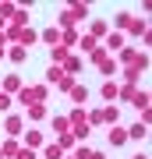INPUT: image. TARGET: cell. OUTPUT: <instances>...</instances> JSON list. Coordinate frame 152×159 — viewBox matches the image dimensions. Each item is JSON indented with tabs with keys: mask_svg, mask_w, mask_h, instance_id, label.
<instances>
[{
	"mask_svg": "<svg viewBox=\"0 0 152 159\" xmlns=\"http://www.w3.org/2000/svg\"><path fill=\"white\" fill-rule=\"evenodd\" d=\"M85 18H89V7H85V4H71V7H64V11H60L57 21H60V29H74L78 21H85Z\"/></svg>",
	"mask_w": 152,
	"mask_h": 159,
	"instance_id": "1",
	"label": "cell"
},
{
	"mask_svg": "<svg viewBox=\"0 0 152 159\" xmlns=\"http://www.w3.org/2000/svg\"><path fill=\"white\" fill-rule=\"evenodd\" d=\"M4 134H7V138L25 134V117H21V113H4Z\"/></svg>",
	"mask_w": 152,
	"mask_h": 159,
	"instance_id": "2",
	"label": "cell"
},
{
	"mask_svg": "<svg viewBox=\"0 0 152 159\" xmlns=\"http://www.w3.org/2000/svg\"><path fill=\"white\" fill-rule=\"evenodd\" d=\"M21 117H25V120H35V124H43V120L50 117V110H46V102H28Z\"/></svg>",
	"mask_w": 152,
	"mask_h": 159,
	"instance_id": "3",
	"label": "cell"
},
{
	"mask_svg": "<svg viewBox=\"0 0 152 159\" xmlns=\"http://www.w3.org/2000/svg\"><path fill=\"white\" fill-rule=\"evenodd\" d=\"M21 138H25V148H35V152L46 145V138H43V131H39V127H35V131H25Z\"/></svg>",
	"mask_w": 152,
	"mask_h": 159,
	"instance_id": "4",
	"label": "cell"
},
{
	"mask_svg": "<svg viewBox=\"0 0 152 159\" xmlns=\"http://www.w3.org/2000/svg\"><path fill=\"white\" fill-rule=\"evenodd\" d=\"M0 92H7V96H18V92H21V78H18V74H7V78L0 81Z\"/></svg>",
	"mask_w": 152,
	"mask_h": 159,
	"instance_id": "5",
	"label": "cell"
},
{
	"mask_svg": "<svg viewBox=\"0 0 152 159\" xmlns=\"http://www.w3.org/2000/svg\"><path fill=\"white\" fill-rule=\"evenodd\" d=\"M106 142H110V145H124V142H127V131H124V124H113V127L106 131Z\"/></svg>",
	"mask_w": 152,
	"mask_h": 159,
	"instance_id": "6",
	"label": "cell"
},
{
	"mask_svg": "<svg viewBox=\"0 0 152 159\" xmlns=\"http://www.w3.org/2000/svg\"><path fill=\"white\" fill-rule=\"evenodd\" d=\"M124 131H127V142H145V138H149V127L141 124V120L131 124V127H124Z\"/></svg>",
	"mask_w": 152,
	"mask_h": 159,
	"instance_id": "7",
	"label": "cell"
},
{
	"mask_svg": "<svg viewBox=\"0 0 152 159\" xmlns=\"http://www.w3.org/2000/svg\"><path fill=\"white\" fill-rule=\"evenodd\" d=\"M103 110V124H120V110H117V102H110V106H99Z\"/></svg>",
	"mask_w": 152,
	"mask_h": 159,
	"instance_id": "8",
	"label": "cell"
},
{
	"mask_svg": "<svg viewBox=\"0 0 152 159\" xmlns=\"http://www.w3.org/2000/svg\"><path fill=\"white\" fill-rule=\"evenodd\" d=\"M89 35H92V39H106V35H110V25L106 21H99V18H92V29H89Z\"/></svg>",
	"mask_w": 152,
	"mask_h": 159,
	"instance_id": "9",
	"label": "cell"
},
{
	"mask_svg": "<svg viewBox=\"0 0 152 159\" xmlns=\"http://www.w3.org/2000/svg\"><path fill=\"white\" fill-rule=\"evenodd\" d=\"M60 46L64 50H74L78 46V29H60Z\"/></svg>",
	"mask_w": 152,
	"mask_h": 159,
	"instance_id": "10",
	"label": "cell"
},
{
	"mask_svg": "<svg viewBox=\"0 0 152 159\" xmlns=\"http://www.w3.org/2000/svg\"><path fill=\"white\" fill-rule=\"evenodd\" d=\"M103 50H106V53H110V50H113V53H120V50H124V35H120V32H110Z\"/></svg>",
	"mask_w": 152,
	"mask_h": 159,
	"instance_id": "11",
	"label": "cell"
},
{
	"mask_svg": "<svg viewBox=\"0 0 152 159\" xmlns=\"http://www.w3.org/2000/svg\"><path fill=\"white\" fill-rule=\"evenodd\" d=\"M131 18H135L131 11H120V14H113V32H120V35H124V29L131 25Z\"/></svg>",
	"mask_w": 152,
	"mask_h": 159,
	"instance_id": "12",
	"label": "cell"
},
{
	"mask_svg": "<svg viewBox=\"0 0 152 159\" xmlns=\"http://www.w3.org/2000/svg\"><path fill=\"white\" fill-rule=\"evenodd\" d=\"M85 124H89L92 131H96V127H103V110H99V106H92V110H85Z\"/></svg>",
	"mask_w": 152,
	"mask_h": 159,
	"instance_id": "13",
	"label": "cell"
},
{
	"mask_svg": "<svg viewBox=\"0 0 152 159\" xmlns=\"http://www.w3.org/2000/svg\"><path fill=\"white\" fill-rule=\"evenodd\" d=\"M28 18H32V14H28L25 7H18V11L11 14V21H7V25H14V29H28Z\"/></svg>",
	"mask_w": 152,
	"mask_h": 159,
	"instance_id": "14",
	"label": "cell"
},
{
	"mask_svg": "<svg viewBox=\"0 0 152 159\" xmlns=\"http://www.w3.org/2000/svg\"><path fill=\"white\" fill-rule=\"evenodd\" d=\"M57 145H60L64 152H74V145H78V142H74L71 131H60V134H57Z\"/></svg>",
	"mask_w": 152,
	"mask_h": 159,
	"instance_id": "15",
	"label": "cell"
},
{
	"mask_svg": "<svg viewBox=\"0 0 152 159\" xmlns=\"http://www.w3.org/2000/svg\"><path fill=\"white\" fill-rule=\"evenodd\" d=\"M0 152H4V159H14L18 152H21V145H18V138H7V142L0 145Z\"/></svg>",
	"mask_w": 152,
	"mask_h": 159,
	"instance_id": "16",
	"label": "cell"
},
{
	"mask_svg": "<svg viewBox=\"0 0 152 159\" xmlns=\"http://www.w3.org/2000/svg\"><path fill=\"white\" fill-rule=\"evenodd\" d=\"M135 92H138V85H117V102H131Z\"/></svg>",
	"mask_w": 152,
	"mask_h": 159,
	"instance_id": "17",
	"label": "cell"
},
{
	"mask_svg": "<svg viewBox=\"0 0 152 159\" xmlns=\"http://www.w3.org/2000/svg\"><path fill=\"white\" fill-rule=\"evenodd\" d=\"M7 57H11V64H21V60L28 57V50H25V46H18V43H14V46H7Z\"/></svg>",
	"mask_w": 152,
	"mask_h": 159,
	"instance_id": "18",
	"label": "cell"
},
{
	"mask_svg": "<svg viewBox=\"0 0 152 159\" xmlns=\"http://www.w3.org/2000/svg\"><path fill=\"white\" fill-rule=\"evenodd\" d=\"M32 43H39V32H35V29H21V39H18V46H25V50H28Z\"/></svg>",
	"mask_w": 152,
	"mask_h": 159,
	"instance_id": "19",
	"label": "cell"
},
{
	"mask_svg": "<svg viewBox=\"0 0 152 159\" xmlns=\"http://www.w3.org/2000/svg\"><path fill=\"white\" fill-rule=\"evenodd\" d=\"M60 71H64V74H78V71H81V60H78V57L71 53V57H67V60L60 64Z\"/></svg>",
	"mask_w": 152,
	"mask_h": 159,
	"instance_id": "20",
	"label": "cell"
},
{
	"mask_svg": "<svg viewBox=\"0 0 152 159\" xmlns=\"http://www.w3.org/2000/svg\"><path fill=\"white\" fill-rule=\"evenodd\" d=\"M64 156H67V152H64L57 142H53V145H43V159H64Z\"/></svg>",
	"mask_w": 152,
	"mask_h": 159,
	"instance_id": "21",
	"label": "cell"
},
{
	"mask_svg": "<svg viewBox=\"0 0 152 159\" xmlns=\"http://www.w3.org/2000/svg\"><path fill=\"white\" fill-rule=\"evenodd\" d=\"M43 78H46V85H57V81L64 78V71L57 67V64H50V67H46V74H43Z\"/></svg>",
	"mask_w": 152,
	"mask_h": 159,
	"instance_id": "22",
	"label": "cell"
},
{
	"mask_svg": "<svg viewBox=\"0 0 152 159\" xmlns=\"http://www.w3.org/2000/svg\"><path fill=\"white\" fill-rule=\"evenodd\" d=\"M124 32H131V35H145V32H149V29H145V18H131V25H127Z\"/></svg>",
	"mask_w": 152,
	"mask_h": 159,
	"instance_id": "23",
	"label": "cell"
},
{
	"mask_svg": "<svg viewBox=\"0 0 152 159\" xmlns=\"http://www.w3.org/2000/svg\"><path fill=\"white\" fill-rule=\"evenodd\" d=\"M67 57H71V50H64V46H53V50H50V60L57 64V67H60V64L67 60Z\"/></svg>",
	"mask_w": 152,
	"mask_h": 159,
	"instance_id": "24",
	"label": "cell"
},
{
	"mask_svg": "<svg viewBox=\"0 0 152 159\" xmlns=\"http://www.w3.org/2000/svg\"><path fill=\"white\" fill-rule=\"evenodd\" d=\"M14 102H21V106H28V102H35V96H32V85H21V92L14 96Z\"/></svg>",
	"mask_w": 152,
	"mask_h": 159,
	"instance_id": "25",
	"label": "cell"
},
{
	"mask_svg": "<svg viewBox=\"0 0 152 159\" xmlns=\"http://www.w3.org/2000/svg\"><path fill=\"white\" fill-rule=\"evenodd\" d=\"M99 96H103V99H110V102H117V81H106V85L99 89Z\"/></svg>",
	"mask_w": 152,
	"mask_h": 159,
	"instance_id": "26",
	"label": "cell"
},
{
	"mask_svg": "<svg viewBox=\"0 0 152 159\" xmlns=\"http://www.w3.org/2000/svg\"><path fill=\"white\" fill-rule=\"evenodd\" d=\"M71 134H74V142H85V138L92 134V127H89V124H74V127H71Z\"/></svg>",
	"mask_w": 152,
	"mask_h": 159,
	"instance_id": "27",
	"label": "cell"
},
{
	"mask_svg": "<svg viewBox=\"0 0 152 159\" xmlns=\"http://www.w3.org/2000/svg\"><path fill=\"white\" fill-rule=\"evenodd\" d=\"M120 74H124V85H138V78H141V71L135 67H120Z\"/></svg>",
	"mask_w": 152,
	"mask_h": 159,
	"instance_id": "28",
	"label": "cell"
},
{
	"mask_svg": "<svg viewBox=\"0 0 152 159\" xmlns=\"http://www.w3.org/2000/svg\"><path fill=\"white\" fill-rule=\"evenodd\" d=\"M74 85H78V81H74V74H64V78H60V81H57V89H60V92H64V96H67V92H71Z\"/></svg>",
	"mask_w": 152,
	"mask_h": 159,
	"instance_id": "29",
	"label": "cell"
},
{
	"mask_svg": "<svg viewBox=\"0 0 152 159\" xmlns=\"http://www.w3.org/2000/svg\"><path fill=\"white\" fill-rule=\"evenodd\" d=\"M96 39H92V35H78V50H85V53H92V50H96Z\"/></svg>",
	"mask_w": 152,
	"mask_h": 159,
	"instance_id": "30",
	"label": "cell"
},
{
	"mask_svg": "<svg viewBox=\"0 0 152 159\" xmlns=\"http://www.w3.org/2000/svg\"><path fill=\"white\" fill-rule=\"evenodd\" d=\"M89 60H92V64H96V67H99V64H103V60H110V53H106V50H103V46H96V50H92V53H89Z\"/></svg>",
	"mask_w": 152,
	"mask_h": 159,
	"instance_id": "31",
	"label": "cell"
},
{
	"mask_svg": "<svg viewBox=\"0 0 152 159\" xmlns=\"http://www.w3.org/2000/svg\"><path fill=\"white\" fill-rule=\"evenodd\" d=\"M50 127L60 134V131H71V124H67V117H50Z\"/></svg>",
	"mask_w": 152,
	"mask_h": 159,
	"instance_id": "32",
	"label": "cell"
},
{
	"mask_svg": "<svg viewBox=\"0 0 152 159\" xmlns=\"http://www.w3.org/2000/svg\"><path fill=\"white\" fill-rule=\"evenodd\" d=\"M131 102H135L138 110H149V92H145V89H138V92H135V99H131Z\"/></svg>",
	"mask_w": 152,
	"mask_h": 159,
	"instance_id": "33",
	"label": "cell"
},
{
	"mask_svg": "<svg viewBox=\"0 0 152 159\" xmlns=\"http://www.w3.org/2000/svg\"><path fill=\"white\" fill-rule=\"evenodd\" d=\"M43 43H50V46H60V29H46V32H43Z\"/></svg>",
	"mask_w": 152,
	"mask_h": 159,
	"instance_id": "34",
	"label": "cell"
},
{
	"mask_svg": "<svg viewBox=\"0 0 152 159\" xmlns=\"http://www.w3.org/2000/svg\"><path fill=\"white\" fill-rule=\"evenodd\" d=\"M32 96H35V102H46V96H50V85H32Z\"/></svg>",
	"mask_w": 152,
	"mask_h": 159,
	"instance_id": "35",
	"label": "cell"
},
{
	"mask_svg": "<svg viewBox=\"0 0 152 159\" xmlns=\"http://www.w3.org/2000/svg\"><path fill=\"white\" fill-rule=\"evenodd\" d=\"M67 124H71V127H74V124H85V110H81V106H74L71 113H67Z\"/></svg>",
	"mask_w": 152,
	"mask_h": 159,
	"instance_id": "36",
	"label": "cell"
},
{
	"mask_svg": "<svg viewBox=\"0 0 152 159\" xmlns=\"http://www.w3.org/2000/svg\"><path fill=\"white\" fill-rule=\"evenodd\" d=\"M85 99H89V89L74 85V89H71V102H85Z\"/></svg>",
	"mask_w": 152,
	"mask_h": 159,
	"instance_id": "37",
	"label": "cell"
},
{
	"mask_svg": "<svg viewBox=\"0 0 152 159\" xmlns=\"http://www.w3.org/2000/svg\"><path fill=\"white\" fill-rule=\"evenodd\" d=\"M14 106V96H7V92H0V113H11Z\"/></svg>",
	"mask_w": 152,
	"mask_h": 159,
	"instance_id": "38",
	"label": "cell"
},
{
	"mask_svg": "<svg viewBox=\"0 0 152 159\" xmlns=\"http://www.w3.org/2000/svg\"><path fill=\"white\" fill-rule=\"evenodd\" d=\"M99 71H103V74H117L120 67H117V60H103V64H99Z\"/></svg>",
	"mask_w": 152,
	"mask_h": 159,
	"instance_id": "39",
	"label": "cell"
},
{
	"mask_svg": "<svg viewBox=\"0 0 152 159\" xmlns=\"http://www.w3.org/2000/svg\"><path fill=\"white\" fill-rule=\"evenodd\" d=\"M14 159H39V152H35V148H25V145H21V152H18Z\"/></svg>",
	"mask_w": 152,
	"mask_h": 159,
	"instance_id": "40",
	"label": "cell"
},
{
	"mask_svg": "<svg viewBox=\"0 0 152 159\" xmlns=\"http://www.w3.org/2000/svg\"><path fill=\"white\" fill-rule=\"evenodd\" d=\"M131 159H149V156H145V152H135V156H131Z\"/></svg>",
	"mask_w": 152,
	"mask_h": 159,
	"instance_id": "41",
	"label": "cell"
},
{
	"mask_svg": "<svg viewBox=\"0 0 152 159\" xmlns=\"http://www.w3.org/2000/svg\"><path fill=\"white\" fill-rule=\"evenodd\" d=\"M64 159H74V156H71V152H67V156H64Z\"/></svg>",
	"mask_w": 152,
	"mask_h": 159,
	"instance_id": "42",
	"label": "cell"
},
{
	"mask_svg": "<svg viewBox=\"0 0 152 159\" xmlns=\"http://www.w3.org/2000/svg\"><path fill=\"white\" fill-rule=\"evenodd\" d=\"M0 159H4V152H0Z\"/></svg>",
	"mask_w": 152,
	"mask_h": 159,
	"instance_id": "43",
	"label": "cell"
}]
</instances>
